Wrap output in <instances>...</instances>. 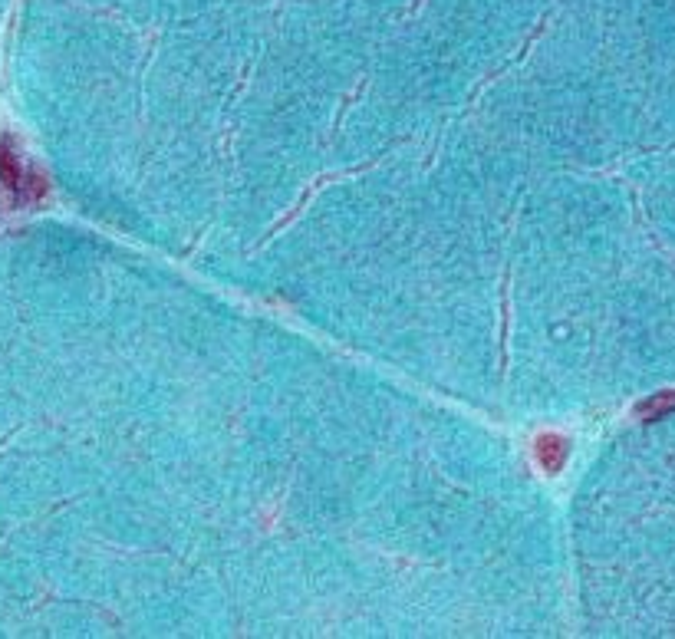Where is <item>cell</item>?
I'll return each mask as SVG.
<instances>
[{
	"label": "cell",
	"instance_id": "cell-1",
	"mask_svg": "<svg viewBox=\"0 0 675 639\" xmlns=\"http://www.w3.org/2000/svg\"><path fill=\"white\" fill-rule=\"evenodd\" d=\"M567 455H570V442L564 435H540L537 439V462L547 475H557L560 468H564Z\"/></svg>",
	"mask_w": 675,
	"mask_h": 639
},
{
	"label": "cell",
	"instance_id": "cell-2",
	"mask_svg": "<svg viewBox=\"0 0 675 639\" xmlns=\"http://www.w3.org/2000/svg\"><path fill=\"white\" fill-rule=\"evenodd\" d=\"M669 412H675V392H656V396H649L646 402H639V419L646 422L666 419Z\"/></svg>",
	"mask_w": 675,
	"mask_h": 639
}]
</instances>
